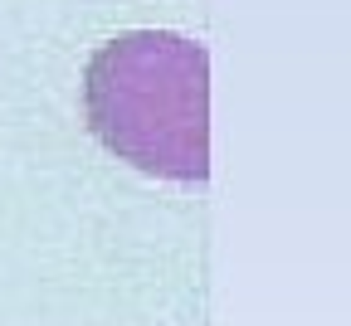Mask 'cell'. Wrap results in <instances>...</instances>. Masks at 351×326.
I'll use <instances>...</instances> for the list:
<instances>
[{
  "label": "cell",
  "instance_id": "1",
  "mask_svg": "<svg viewBox=\"0 0 351 326\" xmlns=\"http://www.w3.org/2000/svg\"><path fill=\"white\" fill-rule=\"evenodd\" d=\"M83 112L127 166L161 180L210 175V54L171 29H132L88 59Z\"/></svg>",
  "mask_w": 351,
  "mask_h": 326
}]
</instances>
